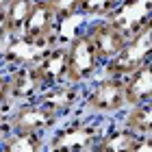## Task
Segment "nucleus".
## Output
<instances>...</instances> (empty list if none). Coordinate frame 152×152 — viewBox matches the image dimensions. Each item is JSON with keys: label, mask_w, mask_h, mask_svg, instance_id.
<instances>
[{"label": "nucleus", "mask_w": 152, "mask_h": 152, "mask_svg": "<svg viewBox=\"0 0 152 152\" xmlns=\"http://www.w3.org/2000/svg\"><path fill=\"white\" fill-rule=\"evenodd\" d=\"M83 111L98 117L122 115L126 109V91H124V78L120 76H107L91 80L85 87L83 96Z\"/></svg>", "instance_id": "nucleus-2"}, {"label": "nucleus", "mask_w": 152, "mask_h": 152, "mask_svg": "<svg viewBox=\"0 0 152 152\" xmlns=\"http://www.w3.org/2000/svg\"><path fill=\"white\" fill-rule=\"evenodd\" d=\"M13 109L11 102V89H9V74L7 70H0V113L7 115Z\"/></svg>", "instance_id": "nucleus-20"}, {"label": "nucleus", "mask_w": 152, "mask_h": 152, "mask_svg": "<svg viewBox=\"0 0 152 152\" xmlns=\"http://www.w3.org/2000/svg\"><path fill=\"white\" fill-rule=\"evenodd\" d=\"M33 2H35V0H11L9 7L4 9L7 24H9L11 35H20V33L24 31L26 20H28L31 9H33Z\"/></svg>", "instance_id": "nucleus-17"}, {"label": "nucleus", "mask_w": 152, "mask_h": 152, "mask_svg": "<svg viewBox=\"0 0 152 152\" xmlns=\"http://www.w3.org/2000/svg\"><path fill=\"white\" fill-rule=\"evenodd\" d=\"M35 67H37L44 89L65 83L67 80V44H54L35 63Z\"/></svg>", "instance_id": "nucleus-11"}, {"label": "nucleus", "mask_w": 152, "mask_h": 152, "mask_svg": "<svg viewBox=\"0 0 152 152\" xmlns=\"http://www.w3.org/2000/svg\"><path fill=\"white\" fill-rule=\"evenodd\" d=\"M124 91H126V107L152 100V63H146L124 76Z\"/></svg>", "instance_id": "nucleus-14"}, {"label": "nucleus", "mask_w": 152, "mask_h": 152, "mask_svg": "<svg viewBox=\"0 0 152 152\" xmlns=\"http://www.w3.org/2000/svg\"><path fill=\"white\" fill-rule=\"evenodd\" d=\"M111 24H115L126 37H133L143 26L152 22V0H124L117 2L113 13L107 18Z\"/></svg>", "instance_id": "nucleus-8"}, {"label": "nucleus", "mask_w": 152, "mask_h": 152, "mask_svg": "<svg viewBox=\"0 0 152 152\" xmlns=\"http://www.w3.org/2000/svg\"><path fill=\"white\" fill-rule=\"evenodd\" d=\"M59 117L41 104L39 100L13 104V109L4 115V124L9 130H24V133L50 135L59 126Z\"/></svg>", "instance_id": "nucleus-6"}, {"label": "nucleus", "mask_w": 152, "mask_h": 152, "mask_svg": "<svg viewBox=\"0 0 152 152\" xmlns=\"http://www.w3.org/2000/svg\"><path fill=\"white\" fill-rule=\"evenodd\" d=\"M83 96H85V87L65 80V83H59V85H52V87L44 89L37 100L48 111H52L59 120H67V117L74 115V111L80 109Z\"/></svg>", "instance_id": "nucleus-7"}, {"label": "nucleus", "mask_w": 152, "mask_h": 152, "mask_svg": "<svg viewBox=\"0 0 152 152\" xmlns=\"http://www.w3.org/2000/svg\"><path fill=\"white\" fill-rule=\"evenodd\" d=\"M48 4L52 7L59 22L78 15V0H48Z\"/></svg>", "instance_id": "nucleus-19"}, {"label": "nucleus", "mask_w": 152, "mask_h": 152, "mask_svg": "<svg viewBox=\"0 0 152 152\" xmlns=\"http://www.w3.org/2000/svg\"><path fill=\"white\" fill-rule=\"evenodd\" d=\"M9 2H11V0H0V11H4L7 7H9Z\"/></svg>", "instance_id": "nucleus-24"}, {"label": "nucleus", "mask_w": 152, "mask_h": 152, "mask_svg": "<svg viewBox=\"0 0 152 152\" xmlns=\"http://www.w3.org/2000/svg\"><path fill=\"white\" fill-rule=\"evenodd\" d=\"M7 130H9V128H7V124L2 122V124H0V139L4 137V133H7Z\"/></svg>", "instance_id": "nucleus-23"}, {"label": "nucleus", "mask_w": 152, "mask_h": 152, "mask_svg": "<svg viewBox=\"0 0 152 152\" xmlns=\"http://www.w3.org/2000/svg\"><path fill=\"white\" fill-rule=\"evenodd\" d=\"M46 141L48 135L7 130L0 139V152H46Z\"/></svg>", "instance_id": "nucleus-15"}, {"label": "nucleus", "mask_w": 152, "mask_h": 152, "mask_svg": "<svg viewBox=\"0 0 152 152\" xmlns=\"http://www.w3.org/2000/svg\"><path fill=\"white\" fill-rule=\"evenodd\" d=\"M120 122L137 135H152V100L126 107Z\"/></svg>", "instance_id": "nucleus-16"}, {"label": "nucleus", "mask_w": 152, "mask_h": 152, "mask_svg": "<svg viewBox=\"0 0 152 152\" xmlns=\"http://www.w3.org/2000/svg\"><path fill=\"white\" fill-rule=\"evenodd\" d=\"M83 152H91V150H83Z\"/></svg>", "instance_id": "nucleus-26"}, {"label": "nucleus", "mask_w": 152, "mask_h": 152, "mask_svg": "<svg viewBox=\"0 0 152 152\" xmlns=\"http://www.w3.org/2000/svg\"><path fill=\"white\" fill-rule=\"evenodd\" d=\"M133 152H152V135H139Z\"/></svg>", "instance_id": "nucleus-21"}, {"label": "nucleus", "mask_w": 152, "mask_h": 152, "mask_svg": "<svg viewBox=\"0 0 152 152\" xmlns=\"http://www.w3.org/2000/svg\"><path fill=\"white\" fill-rule=\"evenodd\" d=\"M9 89H11V102L13 104H22V102L37 100L39 94L44 91L35 65H18L9 67Z\"/></svg>", "instance_id": "nucleus-10"}, {"label": "nucleus", "mask_w": 152, "mask_h": 152, "mask_svg": "<svg viewBox=\"0 0 152 152\" xmlns=\"http://www.w3.org/2000/svg\"><path fill=\"white\" fill-rule=\"evenodd\" d=\"M146 63H152V22L148 26H143L139 33H135L133 37H128L122 52L104 63L102 74L124 78V76H128L130 72H135L137 67Z\"/></svg>", "instance_id": "nucleus-4"}, {"label": "nucleus", "mask_w": 152, "mask_h": 152, "mask_svg": "<svg viewBox=\"0 0 152 152\" xmlns=\"http://www.w3.org/2000/svg\"><path fill=\"white\" fill-rule=\"evenodd\" d=\"M104 61L100 59L94 41L89 39L85 28L78 31L67 41V83L87 87L91 80L102 74Z\"/></svg>", "instance_id": "nucleus-3"}, {"label": "nucleus", "mask_w": 152, "mask_h": 152, "mask_svg": "<svg viewBox=\"0 0 152 152\" xmlns=\"http://www.w3.org/2000/svg\"><path fill=\"white\" fill-rule=\"evenodd\" d=\"M120 0H78V13L85 20H107Z\"/></svg>", "instance_id": "nucleus-18"}, {"label": "nucleus", "mask_w": 152, "mask_h": 152, "mask_svg": "<svg viewBox=\"0 0 152 152\" xmlns=\"http://www.w3.org/2000/svg\"><path fill=\"white\" fill-rule=\"evenodd\" d=\"M120 2H124V0H120Z\"/></svg>", "instance_id": "nucleus-27"}, {"label": "nucleus", "mask_w": 152, "mask_h": 152, "mask_svg": "<svg viewBox=\"0 0 152 152\" xmlns=\"http://www.w3.org/2000/svg\"><path fill=\"white\" fill-rule=\"evenodd\" d=\"M2 122H4V115H2V113H0V124H2Z\"/></svg>", "instance_id": "nucleus-25"}, {"label": "nucleus", "mask_w": 152, "mask_h": 152, "mask_svg": "<svg viewBox=\"0 0 152 152\" xmlns=\"http://www.w3.org/2000/svg\"><path fill=\"white\" fill-rule=\"evenodd\" d=\"M9 37H11V31H9V24H7V15H4V11H0V46Z\"/></svg>", "instance_id": "nucleus-22"}, {"label": "nucleus", "mask_w": 152, "mask_h": 152, "mask_svg": "<svg viewBox=\"0 0 152 152\" xmlns=\"http://www.w3.org/2000/svg\"><path fill=\"white\" fill-rule=\"evenodd\" d=\"M85 33L89 35V39L94 41L96 50H98L100 59L104 61H111L113 57L122 52V48L126 46L128 37L117 28L115 24H111L109 20H89L85 24Z\"/></svg>", "instance_id": "nucleus-9"}, {"label": "nucleus", "mask_w": 152, "mask_h": 152, "mask_svg": "<svg viewBox=\"0 0 152 152\" xmlns=\"http://www.w3.org/2000/svg\"><path fill=\"white\" fill-rule=\"evenodd\" d=\"M54 44H59V41L28 37L24 33L11 35L0 46V67L9 70V67H18V65H35Z\"/></svg>", "instance_id": "nucleus-5"}, {"label": "nucleus", "mask_w": 152, "mask_h": 152, "mask_svg": "<svg viewBox=\"0 0 152 152\" xmlns=\"http://www.w3.org/2000/svg\"><path fill=\"white\" fill-rule=\"evenodd\" d=\"M85 113V111H83ZM107 117L89 115L85 117H67V122L61 120L59 126L48 135L46 152H83L91 150L98 141L100 133L107 126Z\"/></svg>", "instance_id": "nucleus-1"}, {"label": "nucleus", "mask_w": 152, "mask_h": 152, "mask_svg": "<svg viewBox=\"0 0 152 152\" xmlns=\"http://www.w3.org/2000/svg\"><path fill=\"white\" fill-rule=\"evenodd\" d=\"M137 139H139V135L126 128L122 122L107 124L98 141L94 143L91 152H133L137 146Z\"/></svg>", "instance_id": "nucleus-13"}, {"label": "nucleus", "mask_w": 152, "mask_h": 152, "mask_svg": "<svg viewBox=\"0 0 152 152\" xmlns=\"http://www.w3.org/2000/svg\"><path fill=\"white\" fill-rule=\"evenodd\" d=\"M57 26H59V20L54 15L52 7L48 4V0H35L22 33L28 37H37V39H57L59 41Z\"/></svg>", "instance_id": "nucleus-12"}]
</instances>
